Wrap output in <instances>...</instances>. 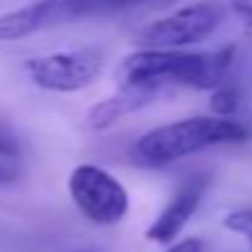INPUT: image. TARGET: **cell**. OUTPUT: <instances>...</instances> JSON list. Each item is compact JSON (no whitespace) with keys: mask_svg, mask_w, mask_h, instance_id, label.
I'll list each match as a JSON object with an SVG mask.
<instances>
[{"mask_svg":"<svg viewBox=\"0 0 252 252\" xmlns=\"http://www.w3.org/2000/svg\"><path fill=\"white\" fill-rule=\"evenodd\" d=\"M210 111L213 116H225V119H232L240 109V89L222 82L218 84L215 89H210Z\"/></svg>","mask_w":252,"mask_h":252,"instance_id":"9","label":"cell"},{"mask_svg":"<svg viewBox=\"0 0 252 252\" xmlns=\"http://www.w3.org/2000/svg\"><path fill=\"white\" fill-rule=\"evenodd\" d=\"M222 227L240 235L250 250H252V208H237V210H230L225 218H222Z\"/></svg>","mask_w":252,"mask_h":252,"instance_id":"10","label":"cell"},{"mask_svg":"<svg viewBox=\"0 0 252 252\" xmlns=\"http://www.w3.org/2000/svg\"><path fill=\"white\" fill-rule=\"evenodd\" d=\"M250 139V129L245 124L225 116H188L173 124H163L156 129L139 136L129 156L134 163L146 168H163L171 166L186 156L215 149V146H230V144H245Z\"/></svg>","mask_w":252,"mask_h":252,"instance_id":"2","label":"cell"},{"mask_svg":"<svg viewBox=\"0 0 252 252\" xmlns=\"http://www.w3.org/2000/svg\"><path fill=\"white\" fill-rule=\"evenodd\" d=\"M15 178H18V168H13L5 161H0V183H13Z\"/></svg>","mask_w":252,"mask_h":252,"instance_id":"14","label":"cell"},{"mask_svg":"<svg viewBox=\"0 0 252 252\" xmlns=\"http://www.w3.org/2000/svg\"><path fill=\"white\" fill-rule=\"evenodd\" d=\"M20 156V144L18 139L13 136V131L8 129V126L0 124V158L3 161H13Z\"/></svg>","mask_w":252,"mask_h":252,"instance_id":"11","label":"cell"},{"mask_svg":"<svg viewBox=\"0 0 252 252\" xmlns=\"http://www.w3.org/2000/svg\"><path fill=\"white\" fill-rule=\"evenodd\" d=\"M163 252H205V245L200 237H186V240H176L166 245Z\"/></svg>","mask_w":252,"mask_h":252,"instance_id":"13","label":"cell"},{"mask_svg":"<svg viewBox=\"0 0 252 252\" xmlns=\"http://www.w3.org/2000/svg\"><path fill=\"white\" fill-rule=\"evenodd\" d=\"M230 13L252 30V0H230Z\"/></svg>","mask_w":252,"mask_h":252,"instance_id":"12","label":"cell"},{"mask_svg":"<svg viewBox=\"0 0 252 252\" xmlns=\"http://www.w3.org/2000/svg\"><path fill=\"white\" fill-rule=\"evenodd\" d=\"M67 190L82 218L99 227L119 225L131 205L126 186L96 163L74 166L67 178Z\"/></svg>","mask_w":252,"mask_h":252,"instance_id":"4","label":"cell"},{"mask_svg":"<svg viewBox=\"0 0 252 252\" xmlns=\"http://www.w3.org/2000/svg\"><path fill=\"white\" fill-rule=\"evenodd\" d=\"M141 0H30L0 15V45L25 40L35 32L84 18H101L129 10Z\"/></svg>","mask_w":252,"mask_h":252,"instance_id":"3","label":"cell"},{"mask_svg":"<svg viewBox=\"0 0 252 252\" xmlns=\"http://www.w3.org/2000/svg\"><path fill=\"white\" fill-rule=\"evenodd\" d=\"M161 94L163 89L158 87H119L116 94L96 101L87 111V126L92 131H106L124 116H131L154 104Z\"/></svg>","mask_w":252,"mask_h":252,"instance_id":"8","label":"cell"},{"mask_svg":"<svg viewBox=\"0 0 252 252\" xmlns=\"http://www.w3.org/2000/svg\"><path fill=\"white\" fill-rule=\"evenodd\" d=\"M79 252H89V250H79Z\"/></svg>","mask_w":252,"mask_h":252,"instance_id":"16","label":"cell"},{"mask_svg":"<svg viewBox=\"0 0 252 252\" xmlns=\"http://www.w3.org/2000/svg\"><path fill=\"white\" fill-rule=\"evenodd\" d=\"M222 20H225V8L215 0H203V3L186 5L141 28L134 35V42L149 50H183L188 45L210 37Z\"/></svg>","mask_w":252,"mask_h":252,"instance_id":"6","label":"cell"},{"mask_svg":"<svg viewBox=\"0 0 252 252\" xmlns=\"http://www.w3.org/2000/svg\"><path fill=\"white\" fill-rule=\"evenodd\" d=\"M106 57L96 47H77V50H60L47 55L30 57L23 69L28 79L52 94H74L92 87L104 72Z\"/></svg>","mask_w":252,"mask_h":252,"instance_id":"5","label":"cell"},{"mask_svg":"<svg viewBox=\"0 0 252 252\" xmlns=\"http://www.w3.org/2000/svg\"><path fill=\"white\" fill-rule=\"evenodd\" d=\"M235 64V45L215 52H183V50H149L139 47L126 55L116 69L119 87H190L215 89L225 82Z\"/></svg>","mask_w":252,"mask_h":252,"instance_id":"1","label":"cell"},{"mask_svg":"<svg viewBox=\"0 0 252 252\" xmlns=\"http://www.w3.org/2000/svg\"><path fill=\"white\" fill-rule=\"evenodd\" d=\"M208 188H210V176L208 173L188 176L176 188V193L163 205V210L154 218V222L146 227V232H144L146 240L149 242H156V245H171V242H176V237L183 232V227L198 213V208H200Z\"/></svg>","mask_w":252,"mask_h":252,"instance_id":"7","label":"cell"},{"mask_svg":"<svg viewBox=\"0 0 252 252\" xmlns=\"http://www.w3.org/2000/svg\"><path fill=\"white\" fill-rule=\"evenodd\" d=\"M154 3H158V5H168V3H173V0H154Z\"/></svg>","mask_w":252,"mask_h":252,"instance_id":"15","label":"cell"}]
</instances>
